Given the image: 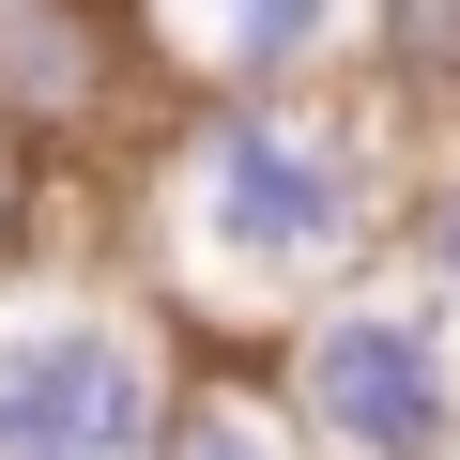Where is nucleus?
<instances>
[{"instance_id":"f257e3e1","label":"nucleus","mask_w":460,"mask_h":460,"mask_svg":"<svg viewBox=\"0 0 460 460\" xmlns=\"http://www.w3.org/2000/svg\"><path fill=\"white\" fill-rule=\"evenodd\" d=\"M414 154L384 93H184L123 154V277L184 323V353L246 368L323 292L384 277Z\"/></svg>"},{"instance_id":"f03ea898","label":"nucleus","mask_w":460,"mask_h":460,"mask_svg":"<svg viewBox=\"0 0 460 460\" xmlns=\"http://www.w3.org/2000/svg\"><path fill=\"white\" fill-rule=\"evenodd\" d=\"M199 353L138 277L31 261L0 292V460H154Z\"/></svg>"},{"instance_id":"7ed1b4c3","label":"nucleus","mask_w":460,"mask_h":460,"mask_svg":"<svg viewBox=\"0 0 460 460\" xmlns=\"http://www.w3.org/2000/svg\"><path fill=\"white\" fill-rule=\"evenodd\" d=\"M246 368L307 460H460V307L414 292L399 261L277 323Z\"/></svg>"},{"instance_id":"20e7f679","label":"nucleus","mask_w":460,"mask_h":460,"mask_svg":"<svg viewBox=\"0 0 460 460\" xmlns=\"http://www.w3.org/2000/svg\"><path fill=\"white\" fill-rule=\"evenodd\" d=\"M154 62H138V16L123 0H0V138H16L31 169L62 154H138L154 138Z\"/></svg>"},{"instance_id":"39448f33","label":"nucleus","mask_w":460,"mask_h":460,"mask_svg":"<svg viewBox=\"0 0 460 460\" xmlns=\"http://www.w3.org/2000/svg\"><path fill=\"white\" fill-rule=\"evenodd\" d=\"M154 93H368L384 0H123Z\"/></svg>"},{"instance_id":"423d86ee","label":"nucleus","mask_w":460,"mask_h":460,"mask_svg":"<svg viewBox=\"0 0 460 460\" xmlns=\"http://www.w3.org/2000/svg\"><path fill=\"white\" fill-rule=\"evenodd\" d=\"M154 460H307V445L277 429L261 368H215V353H199V384H184V414H169V445H154Z\"/></svg>"},{"instance_id":"0eeeda50","label":"nucleus","mask_w":460,"mask_h":460,"mask_svg":"<svg viewBox=\"0 0 460 460\" xmlns=\"http://www.w3.org/2000/svg\"><path fill=\"white\" fill-rule=\"evenodd\" d=\"M384 261H399L414 292H445V307H460V154H414V184H399V230H384Z\"/></svg>"}]
</instances>
